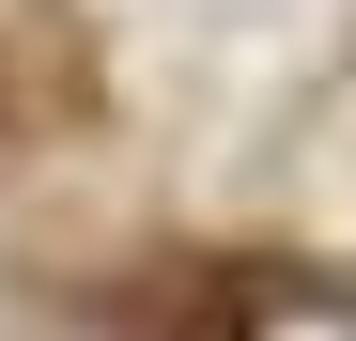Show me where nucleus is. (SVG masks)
Masks as SVG:
<instances>
[{
	"mask_svg": "<svg viewBox=\"0 0 356 341\" xmlns=\"http://www.w3.org/2000/svg\"><path fill=\"white\" fill-rule=\"evenodd\" d=\"M264 310H325V279H264V264H232V248H155L124 295H108L124 341H248Z\"/></svg>",
	"mask_w": 356,
	"mask_h": 341,
	"instance_id": "obj_2",
	"label": "nucleus"
},
{
	"mask_svg": "<svg viewBox=\"0 0 356 341\" xmlns=\"http://www.w3.org/2000/svg\"><path fill=\"white\" fill-rule=\"evenodd\" d=\"M108 109V47L78 31V0H0V155H63Z\"/></svg>",
	"mask_w": 356,
	"mask_h": 341,
	"instance_id": "obj_1",
	"label": "nucleus"
}]
</instances>
